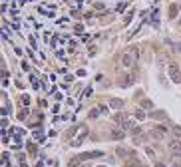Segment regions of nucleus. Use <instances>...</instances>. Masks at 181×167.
<instances>
[{
    "label": "nucleus",
    "instance_id": "1",
    "mask_svg": "<svg viewBox=\"0 0 181 167\" xmlns=\"http://www.w3.org/2000/svg\"><path fill=\"white\" fill-rule=\"evenodd\" d=\"M137 58H139V50H137L136 46H132L128 52H124V56H122V64L126 66V68H134L137 62Z\"/></svg>",
    "mask_w": 181,
    "mask_h": 167
},
{
    "label": "nucleus",
    "instance_id": "2",
    "mask_svg": "<svg viewBox=\"0 0 181 167\" xmlns=\"http://www.w3.org/2000/svg\"><path fill=\"white\" fill-rule=\"evenodd\" d=\"M116 122H118V124H122V129H124V131H126V129H130L132 124H134V120H132V118H128L126 114H118V116H116Z\"/></svg>",
    "mask_w": 181,
    "mask_h": 167
},
{
    "label": "nucleus",
    "instance_id": "3",
    "mask_svg": "<svg viewBox=\"0 0 181 167\" xmlns=\"http://www.w3.org/2000/svg\"><path fill=\"white\" fill-rule=\"evenodd\" d=\"M169 78L175 84H181V68L177 64H171V66H169Z\"/></svg>",
    "mask_w": 181,
    "mask_h": 167
},
{
    "label": "nucleus",
    "instance_id": "4",
    "mask_svg": "<svg viewBox=\"0 0 181 167\" xmlns=\"http://www.w3.org/2000/svg\"><path fill=\"white\" fill-rule=\"evenodd\" d=\"M86 135H88V127H84V125H82V127H80V133H78V135L74 137L72 145H74V147H78V145H80V143L84 141V137H86Z\"/></svg>",
    "mask_w": 181,
    "mask_h": 167
},
{
    "label": "nucleus",
    "instance_id": "5",
    "mask_svg": "<svg viewBox=\"0 0 181 167\" xmlns=\"http://www.w3.org/2000/svg\"><path fill=\"white\" fill-rule=\"evenodd\" d=\"M169 149H171V153L181 155V141L179 139H171V141H169Z\"/></svg>",
    "mask_w": 181,
    "mask_h": 167
},
{
    "label": "nucleus",
    "instance_id": "6",
    "mask_svg": "<svg viewBox=\"0 0 181 167\" xmlns=\"http://www.w3.org/2000/svg\"><path fill=\"white\" fill-rule=\"evenodd\" d=\"M110 108H112V110H122V108H124V100L112 98V100H110Z\"/></svg>",
    "mask_w": 181,
    "mask_h": 167
},
{
    "label": "nucleus",
    "instance_id": "7",
    "mask_svg": "<svg viewBox=\"0 0 181 167\" xmlns=\"http://www.w3.org/2000/svg\"><path fill=\"white\" fill-rule=\"evenodd\" d=\"M110 137H112V139H124V137H126V131H124V129L114 127V129H112V133H110Z\"/></svg>",
    "mask_w": 181,
    "mask_h": 167
},
{
    "label": "nucleus",
    "instance_id": "8",
    "mask_svg": "<svg viewBox=\"0 0 181 167\" xmlns=\"http://www.w3.org/2000/svg\"><path fill=\"white\" fill-rule=\"evenodd\" d=\"M134 82H136V78L128 74V76H124V78L120 80V86H122V88H128V86H132V84H134Z\"/></svg>",
    "mask_w": 181,
    "mask_h": 167
},
{
    "label": "nucleus",
    "instance_id": "9",
    "mask_svg": "<svg viewBox=\"0 0 181 167\" xmlns=\"http://www.w3.org/2000/svg\"><path fill=\"white\" fill-rule=\"evenodd\" d=\"M116 153H118L120 157H132V155H134V153H132L130 149H126V147H118V149H116Z\"/></svg>",
    "mask_w": 181,
    "mask_h": 167
},
{
    "label": "nucleus",
    "instance_id": "10",
    "mask_svg": "<svg viewBox=\"0 0 181 167\" xmlns=\"http://www.w3.org/2000/svg\"><path fill=\"white\" fill-rule=\"evenodd\" d=\"M149 116H151L153 120H165V118H167V114H165V112H151Z\"/></svg>",
    "mask_w": 181,
    "mask_h": 167
},
{
    "label": "nucleus",
    "instance_id": "11",
    "mask_svg": "<svg viewBox=\"0 0 181 167\" xmlns=\"http://www.w3.org/2000/svg\"><path fill=\"white\" fill-rule=\"evenodd\" d=\"M177 10H179V6H177V4H171V6H169V18H177Z\"/></svg>",
    "mask_w": 181,
    "mask_h": 167
},
{
    "label": "nucleus",
    "instance_id": "12",
    "mask_svg": "<svg viewBox=\"0 0 181 167\" xmlns=\"http://www.w3.org/2000/svg\"><path fill=\"white\" fill-rule=\"evenodd\" d=\"M139 106H141V108H145V110H151V108H153V102H149V100H141V102H139Z\"/></svg>",
    "mask_w": 181,
    "mask_h": 167
},
{
    "label": "nucleus",
    "instance_id": "13",
    "mask_svg": "<svg viewBox=\"0 0 181 167\" xmlns=\"http://www.w3.org/2000/svg\"><path fill=\"white\" fill-rule=\"evenodd\" d=\"M171 129H173V133H175L177 137H181V127L179 125H171Z\"/></svg>",
    "mask_w": 181,
    "mask_h": 167
},
{
    "label": "nucleus",
    "instance_id": "14",
    "mask_svg": "<svg viewBox=\"0 0 181 167\" xmlns=\"http://www.w3.org/2000/svg\"><path fill=\"white\" fill-rule=\"evenodd\" d=\"M136 118H137V120H143L145 116H143V112H141V110H137V112H136Z\"/></svg>",
    "mask_w": 181,
    "mask_h": 167
},
{
    "label": "nucleus",
    "instance_id": "15",
    "mask_svg": "<svg viewBox=\"0 0 181 167\" xmlns=\"http://www.w3.org/2000/svg\"><path fill=\"white\" fill-rule=\"evenodd\" d=\"M126 8H128V4H126V2H124V4H120V6H118V12H124V10H126Z\"/></svg>",
    "mask_w": 181,
    "mask_h": 167
},
{
    "label": "nucleus",
    "instance_id": "16",
    "mask_svg": "<svg viewBox=\"0 0 181 167\" xmlns=\"http://www.w3.org/2000/svg\"><path fill=\"white\" fill-rule=\"evenodd\" d=\"M145 153H147V155H149V157H153V155H155V153H153V149H151V147H145Z\"/></svg>",
    "mask_w": 181,
    "mask_h": 167
},
{
    "label": "nucleus",
    "instance_id": "17",
    "mask_svg": "<svg viewBox=\"0 0 181 167\" xmlns=\"http://www.w3.org/2000/svg\"><path fill=\"white\" fill-rule=\"evenodd\" d=\"M132 133H134V135H137V133H141V127H134V129H132Z\"/></svg>",
    "mask_w": 181,
    "mask_h": 167
},
{
    "label": "nucleus",
    "instance_id": "18",
    "mask_svg": "<svg viewBox=\"0 0 181 167\" xmlns=\"http://www.w3.org/2000/svg\"><path fill=\"white\" fill-rule=\"evenodd\" d=\"M94 8H96V10H104V4H100V2H98V4H94Z\"/></svg>",
    "mask_w": 181,
    "mask_h": 167
},
{
    "label": "nucleus",
    "instance_id": "19",
    "mask_svg": "<svg viewBox=\"0 0 181 167\" xmlns=\"http://www.w3.org/2000/svg\"><path fill=\"white\" fill-rule=\"evenodd\" d=\"M155 167H165V165H163V163H159V161H157V163H155Z\"/></svg>",
    "mask_w": 181,
    "mask_h": 167
},
{
    "label": "nucleus",
    "instance_id": "20",
    "mask_svg": "<svg viewBox=\"0 0 181 167\" xmlns=\"http://www.w3.org/2000/svg\"><path fill=\"white\" fill-rule=\"evenodd\" d=\"M175 50H177V52H181V44H177V48H175Z\"/></svg>",
    "mask_w": 181,
    "mask_h": 167
},
{
    "label": "nucleus",
    "instance_id": "21",
    "mask_svg": "<svg viewBox=\"0 0 181 167\" xmlns=\"http://www.w3.org/2000/svg\"><path fill=\"white\" fill-rule=\"evenodd\" d=\"M38 167H46V165H44V163H38Z\"/></svg>",
    "mask_w": 181,
    "mask_h": 167
},
{
    "label": "nucleus",
    "instance_id": "22",
    "mask_svg": "<svg viewBox=\"0 0 181 167\" xmlns=\"http://www.w3.org/2000/svg\"><path fill=\"white\" fill-rule=\"evenodd\" d=\"M100 167H104V165H100Z\"/></svg>",
    "mask_w": 181,
    "mask_h": 167
}]
</instances>
